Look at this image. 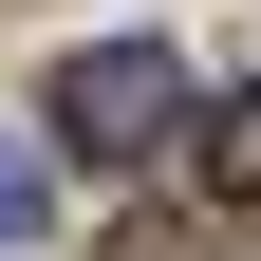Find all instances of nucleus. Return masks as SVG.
Masks as SVG:
<instances>
[{
	"label": "nucleus",
	"instance_id": "f257e3e1",
	"mask_svg": "<svg viewBox=\"0 0 261 261\" xmlns=\"http://www.w3.org/2000/svg\"><path fill=\"white\" fill-rule=\"evenodd\" d=\"M168 112H187L168 38H93L75 75H56V149H75V168H130V149H168Z\"/></svg>",
	"mask_w": 261,
	"mask_h": 261
},
{
	"label": "nucleus",
	"instance_id": "f03ea898",
	"mask_svg": "<svg viewBox=\"0 0 261 261\" xmlns=\"http://www.w3.org/2000/svg\"><path fill=\"white\" fill-rule=\"evenodd\" d=\"M205 187H224V205H261V93H224V112H205Z\"/></svg>",
	"mask_w": 261,
	"mask_h": 261
},
{
	"label": "nucleus",
	"instance_id": "7ed1b4c3",
	"mask_svg": "<svg viewBox=\"0 0 261 261\" xmlns=\"http://www.w3.org/2000/svg\"><path fill=\"white\" fill-rule=\"evenodd\" d=\"M38 243V149H0V261Z\"/></svg>",
	"mask_w": 261,
	"mask_h": 261
}]
</instances>
